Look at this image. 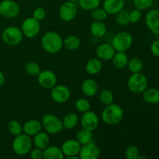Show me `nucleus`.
Returning a JSON list of instances; mask_svg holds the SVG:
<instances>
[{"label": "nucleus", "instance_id": "f257e3e1", "mask_svg": "<svg viewBox=\"0 0 159 159\" xmlns=\"http://www.w3.org/2000/svg\"><path fill=\"white\" fill-rule=\"evenodd\" d=\"M41 46L48 54H57L64 47L63 39L58 33L55 31H48L42 37Z\"/></svg>", "mask_w": 159, "mask_h": 159}, {"label": "nucleus", "instance_id": "f03ea898", "mask_svg": "<svg viewBox=\"0 0 159 159\" xmlns=\"http://www.w3.org/2000/svg\"><path fill=\"white\" fill-rule=\"evenodd\" d=\"M124 111L122 107L116 103L106 106L101 113L102 120L107 125H116L124 119Z\"/></svg>", "mask_w": 159, "mask_h": 159}, {"label": "nucleus", "instance_id": "7ed1b4c3", "mask_svg": "<svg viewBox=\"0 0 159 159\" xmlns=\"http://www.w3.org/2000/svg\"><path fill=\"white\" fill-rule=\"evenodd\" d=\"M33 148V140L30 137L22 133L15 136L12 141V148L14 153L20 156L26 155L30 153Z\"/></svg>", "mask_w": 159, "mask_h": 159}, {"label": "nucleus", "instance_id": "20e7f679", "mask_svg": "<svg viewBox=\"0 0 159 159\" xmlns=\"http://www.w3.org/2000/svg\"><path fill=\"white\" fill-rule=\"evenodd\" d=\"M147 77L141 72L132 73L127 80V87L132 93L141 94L148 88Z\"/></svg>", "mask_w": 159, "mask_h": 159}, {"label": "nucleus", "instance_id": "39448f33", "mask_svg": "<svg viewBox=\"0 0 159 159\" xmlns=\"http://www.w3.org/2000/svg\"><path fill=\"white\" fill-rule=\"evenodd\" d=\"M42 127L48 134H57L64 129L62 120L51 113L43 115L41 119Z\"/></svg>", "mask_w": 159, "mask_h": 159}, {"label": "nucleus", "instance_id": "423d86ee", "mask_svg": "<svg viewBox=\"0 0 159 159\" xmlns=\"http://www.w3.org/2000/svg\"><path fill=\"white\" fill-rule=\"evenodd\" d=\"M133 36L127 31H122L113 37L111 44L115 51L120 52H126L131 48L133 44Z\"/></svg>", "mask_w": 159, "mask_h": 159}, {"label": "nucleus", "instance_id": "0eeeda50", "mask_svg": "<svg viewBox=\"0 0 159 159\" xmlns=\"http://www.w3.org/2000/svg\"><path fill=\"white\" fill-rule=\"evenodd\" d=\"M21 29L15 26L6 27L2 34V39L6 44L9 46H16L20 44L23 39Z\"/></svg>", "mask_w": 159, "mask_h": 159}, {"label": "nucleus", "instance_id": "6e6552de", "mask_svg": "<svg viewBox=\"0 0 159 159\" xmlns=\"http://www.w3.org/2000/svg\"><path fill=\"white\" fill-rule=\"evenodd\" d=\"M21 30L24 37L27 38H34L40 31V23L34 17H28L23 21Z\"/></svg>", "mask_w": 159, "mask_h": 159}, {"label": "nucleus", "instance_id": "1a4fd4ad", "mask_svg": "<svg viewBox=\"0 0 159 159\" xmlns=\"http://www.w3.org/2000/svg\"><path fill=\"white\" fill-rule=\"evenodd\" d=\"M81 147L82 145L76 139H68L62 143L61 148L65 155V158L68 159H79V153Z\"/></svg>", "mask_w": 159, "mask_h": 159}, {"label": "nucleus", "instance_id": "9d476101", "mask_svg": "<svg viewBox=\"0 0 159 159\" xmlns=\"http://www.w3.org/2000/svg\"><path fill=\"white\" fill-rule=\"evenodd\" d=\"M51 99L56 103H65L71 97V91L65 85H57L51 89Z\"/></svg>", "mask_w": 159, "mask_h": 159}, {"label": "nucleus", "instance_id": "9b49d317", "mask_svg": "<svg viewBox=\"0 0 159 159\" xmlns=\"http://www.w3.org/2000/svg\"><path fill=\"white\" fill-rule=\"evenodd\" d=\"M20 8L13 0H3L0 2V15L5 18L12 19L20 14Z\"/></svg>", "mask_w": 159, "mask_h": 159}, {"label": "nucleus", "instance_id": "f8f14e48", "mask_svg": "<svg viewBox=\"0 0 159 159\" xmlns=\"http://www.w3.org/2000/svg\"><path fill=\"white\" fill-rule=\"evenodd\" d=\"M78 13L77 5L75 2L66 1L59 9V16L65 22H70L75 18Z\"/></svg>", "mask_w": 159, "mask_h": 159}, {"label": "nucleus", "instance_id": "ddd939ff", "mask_svg": "<svg viewBox=\"0 0 159 159\" xmlns=\"http://www.w3.org/2000/svg\"><path fill=\"white\" fill-rule=\"evenodd\" d=\"M57 79L54 72L51 70L40 71L37 75V82L43 89H51L57 84Z\"/></svg>", "mask_w": 159, "mask_h": 159}, {"label": "nucleus", "instance_id": "4468645a", "mask_svg": "<svg viewBox=\"0 0 159 159\" xmlns=\"http://www.w3.org/2000/svg\"><path fill=\"white\" fill-rule=\"evenodd\" d=\"M82 127L90 131H94L96 130L99 124V119L97 114L91 110L85 113H82V116L80 119Z\"/></svg>", "mask_w": 159, "mask_h": 159}, {"label": "nucleus", "instance_id": "2eb2a0df", "mask_svg": "<svg viewBox=\"0 0 159 159\" xmlns=\"http://www.w3.org/2000/svg\"><path fill=\"white\" fill-rule=\"evenodd\" d=\"M100 156V149L93 141L83 144L79 153L80 159H98Z\"/></svg>", "mask_w": 159, "mask_h": 159}, {"label": "nucleus", "instance_id": "dca6fc26", "mask_svg": "<svg viewBox=\"0 0 159 159\" xmlns=\"http://www.w3.org/2000/svg\"><path fill=\"white\" fill-rule=\"evenodd\" d=\"M145 24L152 34L159 35V9H152L146 14Z\"/></svg>", "mask_w": 159, "mask_h": 159}, {"label": "nucleus", "instance_id": "f3484780", "mask_svg": "<svg viewBox=\"0 0 159 159\" xmlns=\"http://www.w3.org/2000/svg\"><path fill=\"white\" fill-rule=\"evenodd\" d=\"M116 52V51H115L113 45L109 43H101L96 48V57L104 61H109L112 60Z\"/></svg>", "mask_w": 159, "mask_h": 159}, {"label": "nucleus", "instance_id": "a211bd4d", "mask_svg": "<svg viewBox=\"0 0 159 159\" xmlns=\"http://www.w3.org/2000/svg\"><path fill=\"white\" fill-rule=\"evenodd\" d=\"M125 6L124 0H104L103 9L108 15H116L124 9Z\"/></svg>", "mask_w": 159, "mask_h": 159}, {"label": "nucleus", "instance_id": "6ab92c4d", "mask_svg": "<svg viewBox=\"0 0 159 159\" xmlns=\"http://www.w3.org/2000/svg\"><path fill=\"white\" fill-rule=\"evenodd\" d=\"M42 124L41 121L37 120H30L26 121L23 125V133L30 137H34L40 131H41Z\"/></svg>", "mask_w": 159, "mask_h": 159}, {"label": "nucleus", "instance_id": "aec40b11", "mask_svg": "<svg viewBox=\"0 0 159 159\" xmlns=\"http://www.w3.org/2000/svg\"><path fill=\"white\" fill-rule=\"evenodd\" d=\"M81 89H82V93L85 96L93 97V96H96L97 94L98 90H99V86H98V83L96 82V80L92 79H88L83 81L82 85H81Z\"/></svg>", "mask_w": 159, "mask_h": 159}, {"label": "nucleus", "instance_id": "412c9836", "mask_svg": "<svg viewBox=\"0 0 159 159\" xmlns=\"http://www.w3.org/2000/svg\"><path fill=\"white\" fill-rule=\"evenodd\" d=\"M33 144L36 148H38L42 150L45 149L50 145L49 134L46 131H42V130L40 131L34 136Z\"/></svg>", "mask_w": 159, "mask_h": 159}, {"label": "nucleus", "instance_id": "4be33fe9", "mask_svg": "<svg viewBox=\"0 0 159 159\" xmlns=\"http://www.w3.org/2000/svg\"><path fill=\"white\" fill-rule=\"evenodd\" d=\"M43 159H63L65 158L61 148L56 145L48 146L43 149Z\"/></svg>", "mask_w": 159, "mask_h": 159}, {"label": "nucleus", "instance_id": "5701e85b", "mask_svg": "<svg viewBox=\"0 0 159 159\" xmlns=\"http://www.w3.org/2000/svg\"><path fill=\"white\" fill-rule=\"evenodd\" d=\"M144 102L149 104L159 103V89L157 88H147L142 93Z\"/></svg>", "mask_w": 159, "mask_h": 159}, {"label": "nucleus", "instance_id": "b1692460", "mask_svg": "<svg viewBox=\"0 0 159 159\" xmlns=\"http://www.w3.org/2000/svg\"><path fill=\"white\" fill-rule=\"evenodd\" d=\"M102 68V61L98 57L89 59L85 65V71L89 75H96L99 74Z\"/></svg>", "mask_w": 159, "mask_h": 159}, {"label": "nucleus", "instance_id": "393cba45", "mask_svg": "<svg viewBox=\"0 0 159 159\" xmlns=\"http://www.w3.org/2000/svg\"><path fill=\"white\" fill-rule=\"evenodd\" d=\"M128 61V56L126 54V52L116 51L112 58V63L113 66L117 69H123L127 66Z\"/></svg>", "mask_w": 159, "mask_h": 159}, {"label": "nucleus", "instance_id": "a878e982", "mask_svg": "<svg viewBox=\"0 0 159 159\" xmlns=\"http://www.w3.org/2000/svg\"><path fill=\"white\" fill-rule=\"evenodd\" d=\"M107 26L103 21H93L90 26V32L94 37L100 38L107 34Z\"/></svg>", "mask_w": 159, "mask_h": 159}, {"label": "nucleus", "instance_id": "bb28decb", "mask_svg": "<svg viewBox=\"0 0 159 159\" xmlns=\"http://www.w3.org/2000/svg\"><path fill=\"white\" fill-rule=\"evenodd\" d=\"M79 122V118L76 113H69L66 114L62 120V124H63L64 129L66 130H72L73 128L78 125Z\"/></svg>", "mask_w": 159, "mask_h": 159}, {"label": "nucleus", "instance_id": "cd10ccee", "mask_svg": "<svg viewBox=\"0 0 159 159\" xmlns=\"http://www.w3.org/2000/svg\"><path fill=\"white\" fill-rule=\"evenodd\" d=\"M81 45V40L75 35H69L63 40V46L69 51L77 50Z\"/></svg>", "mask_w": 159, "mask_h": 159}, {"label": "nucleus", "instance_id": "c85d7f7f", "mask_svg": "<svg viewBox=\"0 0 159 159\" xmlns=\"http://www.w3.org/2000/svg\"><path fill=\"white\" fill-rule=\"evenodd\" d=\"M76 140L81 144V145L86 144L93 141V132L86 129H81L77 132Z\"/></svg>", "mask_w": 159, "mask_h": 159}, {"label": "nucleus", "instance_id": "c756f323", "mask_svg": "<svg viewBox=\"0 0 159 159\" xmlns=\"http://www.w3.org/2000/svg\"><path fill=\"white\" fill-rule=\"evenodd\" d=\"M131 73L141 72L144 68V63L139 57H132L128 61L127 66Z\"/></svg>", "mask_w": 159, "mask_h": 159}, {"label": "nucleus", "instance_id": "7c9ffc66", "mask_svg": "<svg viewBox=\"0 0 159 159\" xmlns=\"http://www.w3.org/2000/svg\"><path fill=\"white\" fill-rule=\"evenodd\" d=\"M99 99L103 105L108 106L113 102L114 96H113V93H112V91H110V89H102L99 93Z\"/></svg>", "mask_w": 159, "mask_h": 159}, {"label": "nucleus", "instance_id": "2f4dec72", "mask_svg": "<svg viewBox=\"0 0 159 159\" xmlns=\"http://www.w3.org/2000/svg\"><path fill=\"white\" fill-rule=\"evenodd\" d=\"M79 6L82 9L86 11H92L93 9L99 7L101 0H78Z\"/></svg>", "mask_w": 159, "mask_h": 159}, {"label": "nucleus", "instance_id": "473e14b6", "mask_svg": "<svg viewBox=\"0 0 159 159\" xmlns=\"http://www.w3.org/2000/svg\"><path fill=\"white\" fill-rule=\"evenodd\" d=\"M7 130L14 137L23 133V126L18 120H12L9 122L7 125Z\"/></svg>", "mask_w": 159, "mask_h": 159}, {"label": "nucleus", "instance_id": "72a5a7b5", "mask_svg": "<svg viewBox=\"0 0 159 159\" xmlns=\"http://www.w3.org/2000/svg\"><path fill=\"white\" fill-rule=\"evenodd\" d=\"M75 106L76 110L82 113H85V112L91 110L90 102L85 98H79V99H78L76 100L75 103Z\"/></svg>", "mask_w": 159, "mask_h": 159}, {"label": "nucleus", "instance_id": "f704fd0d", "mask_svg": "<svg viewBox=\"0 0 159 159\" xmlns=\"http://www.w3.org/2000/svg\"><path fill=\"white\" fill-rule=\"evenodd\" d=\"M91 18L94 21H104L108 16V13L103 8H96L91 11Z\"/></svg>", "mask_w": 159, "mask_h": 159}, {"label": "nucleus", "instance_id": "c9c22d12", "mask_svg": "<svg viewBox=\"0 0 159 159\" xmlns=\"http://www.w3.org/2000/svg\"><path fill=\"white\" fill-rule=\"evenodd\" d=\"M25 71L28 75L32 76H37L40 72L41 69L37 62L29 61L25 65Z\"/></svg>", "mask_w": 159, "mask_h": 159}, {"label": "nucleus", "instance_id": "e433bc0d", "mask_svg": "<svg viewBox=\"0 0 159 159\" xmlns=\"http://www.w3.org/2000/svg\"><path fill=\"white\" fill-rule=\"evenodd\" d=\"M116 22L120 26H127L130 23L129 12L122 9L116 14Z\"/></svg>", "mask_w": 159, "mask_h": 159}, {"label": "nucleus", "instance_id": "4c0bfd02", "mask_svg": "<svg viewBox=\"0 0 159 159\" xmlns=\"http://www.w3.org/2000/svg\"><path fill=\"white\" fill-rule=\"evenodd\" d=\"M139 155V149L135 145H130L126 148L124 156L127 159H137Z\"/></svg>", "mask_w": 159, "mask_h": 159}, {"label": "nucleus", "instance_id": "58836bf2", "mask_svg": "<svg viewBox=\"0 0 159 159\" xmlns=\"http://www.w3.org/2000/svg\"><path fill=\"white\" fill-rule=\"evenodd\" d=\"M154 0H134L135 9L143 11L149 9L152 6Z\"/></svg>", "mask_w": 159, "mask_h": 159}, {"label": "nucleus", "instance_id": "ea45409f", "mask_svg": "<svg viewBox=\"0 0 159 159\" xmlns=\"http://www.w3.org/2000/svg\"><path fill=\"white\" fill-rule=\"evenodd\" d=\"M47 12L45 10V9L42 7H38L36 8L35 9L33 12V16L32 17H34L35 20H38V21H42L43 20H44L45 17H46Z\"/></svg>", "mask_w": 159, "mask_h": 159}, {"label": "nucleus", "instance_id": "a19ab883", "mask_svg": "<svg viewBox=\"0 0 159 159\" xmlns=\"http://www.w3.org/2000/svg\"><path fill=\"white\" fill-rule=\"evenodd\" d=\"M141 16H142L141 11L138 9H134L129 12V19H130V23H136L139 22Z\"/></svg>", "mask_w": 159, "mask_h": 159}, {"label": "nucleus", "instance_id": "79ce46f5", "mask_svg": "<svg viewBox=\"0 0 159 159\" xmlns=\"http://www.w3.org/2000/svg\"><path fill=\"white\" fill-rule=\"evenodd\" d=\"M30 157L33 159H42L43 158V151L42 149L36 148L31 149L30 152Z\"/></svg>", "mask_w": 159, "mask_h": 159}, {"label": "nucleus", "instance_id": "37998d69", "mask_svg": "<svg viewBox=\"0 0 159 159\" xmlns=\"http://www.w3.org/2000/svg\"><path fill=\"white\" fill-rule=\"evenodd\" d=\"M150 51L154 56L159 57V40L152 42L150 47Z\"/></svg>", "mask_w": 159, "mask_h": 159}, {"label": "nucleus", "instance_id": "c03bdc74", "mask_svg": "<svg viewBox=\"0 0 159 159\" xmlns=\"http://www.w3.org/2000/svg\"><path fill=\"white\" fill-rule=\"evenodd\" d=\"M5 81H6V77H5V75L3 74L2 71L0 70V87L2 86L5 83Z\"/></svg>", "mask_w": 159, "mask_h": 159}, {"label": "nucleus", "instance_id": "a18cd8bd", "mask_svg": "<svg viewBox=\"0 0 159 159\" xmlns=\"http://www.w3.org/2000/svg\"><path fill=\"white\" fill-rule=\"evenodd\" d=\"M66 1H71V2H77L78 0H66Z\"/></svg>", "mask_w": 159, "mask_h": 159}, {"label": "nucleus", "instance_id": "49530a36", "mask_svg": "<svg viewBox=\"0 0 159 159\" xmlns=\"http://www.w3.org/2000/svg\"><path fill=\"white\" fill-rule=\"evenodd\" d=\"M102 1H104V0H102Z\"/></svg>", "mask_w": 159, "mask_h": 159}]
</instances>
